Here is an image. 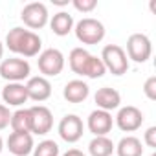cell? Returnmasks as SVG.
<instances>
[{
    "mask_svg": "<svg viewBox=\"0 0 156 156\" xmlns=\"http://www.w3.org/2000/svg\"><path fill=\"white\" fill-rule=\"evenodd\" d=\"M73 31H75L77 41L83 42V44H88V46L99 44L105 39V26H103V22H99L98 19H92V17L81 19L73 26Z\"/></svg>",
    "mask_w": 156,
    "mask_h": 156,
    "instance_id": "cell-1",
    "label": "cell"
},
{
    "mask_svg": "<svg viewBox=\"0 0 156 156\" xmlns=\"http://www.w3.org/2000/svg\"><path fill=\"white\" fill-rule=\"evenodd\" d=\"M105 68L114 75H123L129 70V57L119 44H107L99 57Z\"/></svg>",
    "mask_w": 156,
    "mask_h": 156,
    "instance_id": "cell-2",
    "label": "cell"
},
{
    "mask_svg": "<svg viewBox=\"0 0 156 156\" xmlns=\"http://www.w3.org/2000/svg\"><path fill=\"white\" fill-rule=\"evenodd\" d=\"M30 73H31V66L26 59L11 57L0 62V77L6 79L8 83H22L30 77Z\"/></svg>",
    "mask_w": 156,
    "mask_h": 156,
    "instance_id": "cell-3",
    "label": "cell"
},
{
    "mask_svg": "<svg viewBox=\"0 0 156 156\" xmlns=\"http://www.w3.org/2000/svg\"><path fill=\"white\" fill-rule=\"evenodd\" d=\"M37 66H39V72L42 73V77H55L62 72L64 68V55L61 50L57 48H48V50H42L39 53V59H37Z\"/></svg>",
    "mask_w": 156,
    "mask_h": 156,
    "instance_id": "cell-4",
    "label": "cell"
},
{
    "mask_svg": "<svg viewBox=\"0 0 156 156\" xmlns=\"http://www.w3.org/2000/svg\"><path fill=\"white\" fill-rule=\"evenodd\" d=\"M127 57L134 62H145L152 55V44L151 39L145 33H132L127 39Z\"/></svg>",
    "mask_w": 156,
    "mask_h": 156,
    "instance_id": "cell-5",
    "label": "cell"
},
{
    "mask_svg": "<svg viewBox=\"0 0 156 156\" xmlns=\"http://www.w3.org/2000/svg\"><path fill=\"white\" fill-rule=\"evenodd\" d=\"M20 19L31 31V30L44 28L48 24V20H50V13H48V8L42 2H30V4H26L22 8Z\"/></svg>",
    "mask_w": 156,
    "mask_h": 156,
    "instance_id": "cell-6",
    "label": "cell"
},
{
    "mask_svg": "<svg viewBox=\"0 0 156 156\" xmlns=\"http://www.w3.org/2000/svg\"><path fill=\"white\" fill-rule=\"evenodd\" d=\"M83 130H85V125H83V119L75 114H66L61 121H59V127H57V132L61 136V140H64L66 143H75L83 138Z\"/></svg>",
    "mask_w": 156,
    "mask_h": 156,
    "instance_id": "cell-7",
    "label": "cell"
},
{
    "mask_svg": "<svg viewBox=\"0 0 156 156\" xmlns=\"http://www.w3.org/2000/svg\"><path fill=\"white\" fill-rule=\"evenodd\" d=\"M141 123H143V112L134 105L121 107L116 114V125L123 132H134L141 127Z\"/></svg>",
    "mask_w": 156,
    "mask_h": 156,
    "instance_id": "cell-8",
    "label": "cell"
},
{
    "mask_svg": "<svg viewBox=\"0 0 156 156\" xmlns=\"http://www.w3.org/2000/svg\"><path fill=\"white\" fill-rule=\"evenodd\" d=\"M30 112H31V134H37V136L48 134L53 127L51 110L44 105H35L30 108Z\"/></svg>",
    "mask_w": 156,
    "mask_h": 156,
    "instance_id": "cell-9",
    "label": "cell"
},
{
    "mask_svg": "<svg viewBox=\"0 0 156 156\" xmlns=\"http://www.w3.org/2000/svg\"><path fill=\"white\" fill-rule=\"evenodd\" d=\"M112 125H114L112 114L107 110H99V108L92 110L87 119V127L94 136H107L112 130Z\"/></svg>",
    "mask_w": 156,
    "mask_h": 156,
    "instance_id": "cell-10",
    "label": "cell"
},
{
    "mask_svg": "<svg viewBox=\"0 0 156 156\" xmlns=\"http://www.w3.org/2000/svg\"><path fill=\"white\" fill-rule=\"evenodd\" d=\"M11 156H28L33 152V136L30 132H11L6 141Z\"/></svg>",
    "mask_w": 156,
    "mask_h": 156,
    "instance_id": "cell-11",
    "label": "cell"
},
{
    "mask_svg": "<svg viewBox=\"0 0 156 156\" xmlns=\"http://www.w3.org/2000/svg\"><path fill=\"white\" fill-rule=\"evenodd\" d=\"M26 92H28V99L42 103L51 96V83L42 75L30 77L28 83H26Z\"/></svg>",
    "mask_w": 156,
    "mask_h": 156,
    "instance_id": "cell-12",
    "label": "cell"
},
{
    "mask_svg": "<svg viewBox=\"0 0 156 156\" xmlns=\"http://www.w3.org/2000/svg\"><path fill=\"white\" fill-rule=\"evenodd\" d=\"M94 101H96V105H98L99 110L110 112V110L119 108V105H121V94H119L116 88L103 87V88H99V90L96 92Z\"/></svg>",
    "mask_w": 156,
    "mask_h": 156,
    "instance_id": "cell-13",
    "label": "cell"
},
{
    "mask_svg": "<svg viewBox=\"0 0 156 156\" xmlns=\"http://www.w3.org/2000/svg\"><path fill=\"white\" fill-rule=\"evenodd\" d=\"M62 96L68 103H83L90 96V87L83 79H72L64 85Z\"/></svg>",
    "mask_w": 156,
    "mask_h": 156,
    "instance_id": "cell-14",
    "label": "cell"
},
{
    "mask_svg": "<svg viewBox=\"0 0 156 156\" xmlns=\"http://www.w3.org/2000/svg\"><path fill=\"white\" fill-rule=\"evenodd\" d=\"M2 99L6 107H20L28 101V92L24 83H8L2 88Z\"/></svg>",
    "mask_w": 156,
    "mask_h": 156,
    "instance_id": "cell-15",
    "label": "cell"
},
{
    "mask_svg": "<svg viewBox=\"0 0 156 156\" xmlns=\"http://www.w3.org/2000/svg\"><path fill=\"white\" fill-rule=\"evenodd\" d=\"M90 59H92V53L88 50H85V48H73L70 51V55H68V64H70V68H72L73 73L87 77V70H88Z\"/></svg>",
    "mask_w": 156,
    "mask_h": 156,
    "instance_id": "cell-16",
    "label": "cell"
},
{
    "mask_svg": "<svg viewBox=\"0 0 156 156\" xmlns=\"http://www.w3.org/2000/svg\"><path fill=\"white\" fill-rule=\"evenodd\" d=\"M41 48H42V41H41V37H39L35 31L26 30L24 35H22V39H20V42H19V50H17V53L22 55V57H35V55L41 53Z\"/></svg>",
    "mask_w": 156,
    "mask_h": 156,
    "instance_id": "cell-17",
    "label": "cell"
},
{
    "mask_svg": "<svg viewBox=\"0 0 156 156\" xmlns=\"http://www.w3.org/2000/svg\"><path fill=\"white\" fill-rule=\"evenodd\" d=\"M73 26H75L73 17H72L70 13H66V11L55 13V15L51 17V20H50V28H51V31H53L57 37L68 35V33L73 30Z\"/></svg>",
    "mask_w": 156,
    "mask_h": 156,
    "instance_id": "cell-18",
    "label": "cell"
},
{
    "mask_svg": "<svg viewBox=\"0 0 156 156\" xmlns=\"http://www.w3.org/2000/svg\"><path fill=\"white\" fill-rule=\"evenodd\" d=\"M114 151L118 156H141L143 154L141 140H138L136 136H125L118 141Z\"/></svg>",
    "mask_w": 156,
    "mask_h": 156,
    "instance_id": "cell-19",
    "label": "cell"
},
{
    "mask_svg": "<svg viewBox=\"0 0 156 156\" xmlns=\"http://www.w3.org/2000/svg\"><path fill=\"white\" fill-rule=\"evenodd\" d=\"M116 145L108 136H94L92 141L88 143V152L90 156H110L114 152Z\"/></svg>",
    "mask_w": 156,
    "mask_h": 156,
    "instance_id": "cell-20",
    "label": "cell"
},
{
    "mask_svg": "<svg viewBox=\"0 0 156 156\" xmlns=\"http://www.w3.org/2000/svg\"><path fill=\"white\" fill-rule=\"evenodd\" d=\"M9 127L13 132H30L31 134V112L30 108H19L11 114Z\"/></svg>",
    "mask_w": 156,
    "mask_h": 156,
    "instance_id": "cell-21",
    "label": "cell"
},
{
    "mask_svg": "<svg viewBox=\"0 0 156 156\" xmlns=\"http://www.w3.org/2000/svg\"><path fill=\"white\" fill-rule=\"evenodd\" d=\"M59 145L53 140H42L39 145L33 147V156H59Z\"/></svg>",
    "mask_w": 156,
    "mask_h": 156,
    "instance_id": "cell-22",
    "label": "cell"
},
{
    "mask_svg": "<svg viewBox=\"0 0 156 156\" xmlns=\"http://www.w3.org/2000/svg\"><path fill=\"white\" fill-rule=\"evenodd\" d=\"M73 8L81 13H90L98 8V0H73Z\"/></svg>",
    "mask_w": 156,
    "mask_h": 156,
    "instance_id": "cell-23",
    "label": "cell"
},
{
    "mask_svg": "<svg viewBox=\"0 0 156 156\" xmlns=\"http://www.w3.org/2000/svg\"><path fill=\"white\" fill-rule=\"evenodd\" d=\"M143 94H145L147 99H151V101L156 99V75L147 77V81L143 83Z\"/></svg>",
    "mask_w": 156,
    "mask_h": 156,
    "instance_id": "cell-24",
    "label": "cell"
},
{
    "mask_svg": "<svg viewBox=\"0 0 156 156\" xmlns=\"http://www.w3.org/2000/svg\"><path fill=\"white\" fill-rule=\"evenodd\" d=\"M9 121H11V112H9V107L0 103V130H4L6 127H9Z\"/></svg>",
    "mask_w": 156,
    "mask_h": 156,
    "instance_id": "cell-25",
    "label": "cell"
},
{
    "mask_svg": "<svg viewBox=\"0 0 156 156\" xmlns=\"http://www.w3.org/2000/svg\"><path fill=\"white\" fill-rule=\"evenodd\" d=\"M143 141H145V145H147V147L156 149V127H149V129L145 130Z\"/></svg>",
    "mask_w": 156,
    "mask_h": 156,
    "instance_id": "cell-26",
    "label": "cell"
},
{
    "mask_svg": "<svg viewBox=\"0 0 156 156\" xmlns=\"http://www.w3.org/2000/svg\"><path fill=\"white\" fill-rule=\"evenodd\" d=\"M62 156H87L83 151H79V149H68Z\"/></svg>",
    "mask_w": 156,
    "mask_h": 156,
    "instance_id": "cell-27",
    "label": "cell"
},
{
    "mask_svg": "<svg viewBox=\"0 0 156 156\" xmlns=\"http://www.w3.org/2000/svg\"><path fill=\"white\" fill-rule=\"evenodd\" d=\"M51 2H53L55 6H66V4H68V0H51Z\"/></svg>",
    "mask_w": 156,
    "mask_h": 156,
    "instance_id": "cell-28",
    "label": "cell"
},
{
    "mask_svg": "<svg viewBox=\"0 0 156 156\" xmlns=\"http://www.w3.org/2000/svg\"><path fill=\"white\" fill-rule=\"evenodd\" d=\"M2 57H4V44L0 42V62H2Z\"/></svg>",
    "mask_w": 156,
    "mask_h": 156,
    "instance_id": "cell-29",
    "label": "cell"
},
{
    "mask_svg": "<svg viewBox=\"0 0 156 156\" xmlns=\"http://www.w3.org/2000/svg\"><path fill=\"white\" fill-rule=\"evenodd\" d=\"M2 149H4V140L0 138V152H2Z\"/></svg>",
    "mask_w": 156,
    "mask_h": 156,
    "instance_id": "cell-30",
    "label": "cell"
},
{
    "mask_svg": "<svg viewBox=\"0 0 156 156\" xmlns=\"http://www.w3.org/2000/svg\"><path fill=\"white\" fill-rule=\"evenodd\" d=\"M151 156H156V152H152V154H151Z\"/></svg>",
    "mask_w": 156,
    "mask_h": 156,
    "instance_id": "cell-31",
    "label": "cell"
},
{
    "mask_svg": "<svg viewBox=\"0 0 156 156\" xmlns=\"http://www.w3.org/2000/svg\"><path fill=\"white\" fill-rule=\"evenodd\" d=\"M0 88H2V87H0Z\"/></svg>",
    "mask_w": 156,
    "mask_h": 156,
    "instance_id": "cell-32",
    "label": "cell"
}]
</instances>
